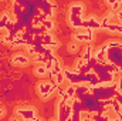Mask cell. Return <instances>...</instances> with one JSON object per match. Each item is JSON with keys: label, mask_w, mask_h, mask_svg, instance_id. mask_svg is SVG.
<instances>
[{"label": "cell", "mask_w": 122, "mask_h": 121, "mask_svg": "<svg viewBox=\"0 0 122 121\" xmlns=\"http://www.w3.org/2000/svg\"><path fill=\"white\" fill-rule=\"evenodd\" d=\"M54 78H56V84H61V83L65 80V74H64V71L57 73V74L54 76Z\"/></svg>", "instance_id": "5b68a950"}, {"label": "cell", "mask_w": 122, "mask_h": 121, "mask_svg": "<svg viewBox=\"0 0 122 121\" xmlns=\"http://www.w3.org/2000/svg\"><path fill=\"white\" fill-rule=\"evenodd\" d=\"M70 19H71V23L75 29H80L81 23H82V6L81 4H75L71 7L70 10Z\"/></svg>", "instance_id": "6da1fadb"}, {"label": "cell", "mask_w": 122, "mask_h": 121, "mask_svg": "<svg viewBox=\"0 0 122 121\" xmlns=\"http://www.w3.org/2000/svg\"><path fill=\"white\" fill-rule=\"evenodd\" d=\"M46 73H48V70H47V67L43 64V66H38L37 68H36V74L37 76H44Z\"/></svg>", "instance_id": "8992f818"}, {"label": "cell", "mask_w": 122, "mask_h": 121, "mask_svg": "<svg viewBox=\"0 0 122 121\" xmlns=\"http://www.w3.org/2000/svg\"><path fill=\"white\" fill-rule=\"evenodd\" d=\"M17 114L21 117V118H27V120H34L36 116H34V110L33 108H19L17 110Z\"/></svg>", "instance_id": "3957f363"}, {"label": "cell", "mask_w": 122, "mask_h": 121, "mask_svg": "<svg viewBox=\"0 0 122 121\" xmlns=\"http://www.w3.org/2000/svg\"><path fill=\"white\" fill-rule=\"evenodd\" d=\"M13 61H14L16 64H19V63H20V64H27V63H29V60H27L26 57H23V56H16V57L13 59Z\"/></svg>", "instance_id": "52a82bcc"}, {"label": "cell", "mask_w": 122, "mask_h": 121, "mask_svg": "<svg viewBox=\"0 0 122 121\" xmlns=\"http://www.w3.org/2000/svg\"><path fill=\"white\" fill-rule=\"evenodd\" d=\"M3 113H4V110H1V108H0V116H3Z\"/></svg>", "instance_id": "9c48e42d"}, {"label": "cell", "mask_w": 122, "mask_h": 121, "mask_svg": "<svg viewBox=\"0 0 122 121\" xmlns=\"http://www.w3.org/2000/svg\"><path fill=\"white\" fill-rule=\"evenodd\" d=\"M117 1H118V0H107V3H109V4H111V6H112V4H114V3H117Z\"/></svg>", "instance_id": "ba28073f"}, {"label": "cell", "mask_w": 122, "mask_h": 121, "mask_svg": "<svg viewBox=\"0 0 122 121\" xmlns=\"http://www.w3.org/2000/svg\"><path fill=\"white\" fill-rule=\"evenodd\" d=\"M56 88H57V84H54V83H43L38 86V93L43 98H47Z\"/></svg>", "instance_id": "7a4b0ae2"}, {"label": "cell", "mask_w": 122, "mask_h": 121, "mask_svg": "<svg viewBox=\"0 0 122 121\" xmlns=\"http://www.w3.org/2000/svg\"><path fill=\"white\" fill-rule=\"evenodd\" d=\"M41 24L46 27V30H47V31H48V30H53V27H54V23H53V20H51V19H46Z\"/></svg>", "instance_id": "277c9868"}]
</instances>
